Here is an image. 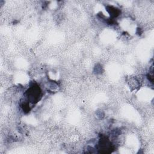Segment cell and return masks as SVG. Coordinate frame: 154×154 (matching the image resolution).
Wrapping results in <instances>:
<instances>
[{
	"label": "cell",
	"mask_w": 154,
	"mask_h": 154,
	"mask_svg": "<svg viewBox=\"0 0 154 154\" xmlns=\"http://www.w3.org/2000/svg\"><path fill=\"white\" fill-rule=\"evenodd\" d=\"M40 90L39 87L33 86L31 88H30V90L28 92V98L31 99L33 101V102H34V101H35L38 100L39 97L40 96Z\"/></svg>",
	"instance_id": "6da1fadb"
},
{
	"label": "cell",
	"mask_w": 154,
	"mask_h": 154,
	"mask_svg": "<svg viewBox=\"0 0 154 154\" xmlns=\"http://www.w3.org/2000/svg\"><path fill=\"white\" fill-rule=\"evenodd\" d=\"M108 8L110 9V10H107L110 13V15H114V17L115 16H117V15H119L118 14H119V11L117 9H116V8L114 7H109Z\"/></svg>",
	"instance_id": "7a4b0ae2"
}]
</instances>
